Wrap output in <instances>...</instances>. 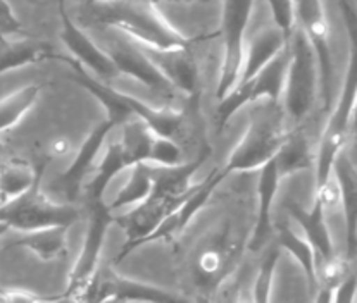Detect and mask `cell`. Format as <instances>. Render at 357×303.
Instances as JSON below:
<instances>
[{
	"mask_svg": "<svg viewBox=\"0 0 357 303\" xmlns=\"http://www.w3.org/2000/svg\"><path fill=\"white\" fill-rule=\"evenodd\" d=\"M89 14L98 26L121 31L135 42L158 49H190L194 42L166 20L158 0L90 2Z\"/></svg>",
	"mask_w": 357,
	"mask_h": 303,
	"instance_id": "6da1fadb",
	"label": "cell"
},
{
	"mask_svg": "<svg viewBox=\"0 0 357 303\" xmlns=\"http://www.w3.org/2000/svg\"><path fill=\"white\" fill-rule=\"evenodd\" d=\"M349 35V64L340 95L330 111L318 152H316V192L331 180L333 164L351 137V121L357 98V9L351 0H338Z\"/></svg>",
	"mask_w": 357,
	"mask_h": 303,
	"instance_id": "7a4b0ae2",
	"label": "cell"
},
{
	"mask_svg": "<svg viewBox=\"0 0 357 303\" xmlns=\"http://www.w3.org/2000/svg\"><path fill=\"white\" fill-rule=\"evenodd\" d=\"M285 116L287 112L283 105L273 102H268L266 109L254 112L250 116L245 134L231 152L223 169L228 174L259 171L269 160L275 159L289 134L283 124Z\"/></svg>",
	"mask_w": 357,
	"mask_h": 303,
	"instance_id": "3957f363",
	"label": "cell"
},
{
	"mask_svg": "<svg viewBox=\"0 0 357 303\" xmlns=\"http://www.w3.org/2000/svg\"><path fill=\"white\" fill-rule=\"evenodd\" d=\"M290 45V65L282 105L292 121L302 123L314 107L319 91V65L307 35L297 26Z\"/></svg>",
	"mask_w": 357,
	"mask_h": 303,
	"instance_id": "277c9868",
	"label": "cell"
},
{
	"mask_svg": "<svg viewBox=\"0 0 357 303\" xmlns=\"http://www.w3.org/2000/svg\"><path fill=\"white\" fill-rule=\"evenodd\" d=\"M79 212L73 203L56 202L42 189V178L38 182L14 202L0 205V221L7 222L10 229L26 233L36 229L64 226L71 228L78 221Z\"/></svg>",
	"mask_w": 357,
	"mask_h": 303,
	"instance_id": "5b68a950",
	"label": "cell"
},
{
	"mask_svg": "<svg viewBox=\"0 0 357 303\" xmlns=\"http://www.w3.org/2000/svg\"><path fill=\"white\" fill-rule=\"evenodd\" d=\"M256 0H223V61L218 78L216 97L221 100L235 88L242 76L243 56H245V31L252 17Z\"/></svg>",
	"mask_w": 357,
	"mask_h": 303,
	"instance_id": "8992f818",
	"label": "cell"
},
{
	"mask_svg": "<svg viewBox=\"0 0 357 303\" xmlns=\"http://www.w3.org/2000/svg\"><path fill=\"white\" fill-rule=\"evenodd\" d=\"M112 212L109 210V205L104 202H90V217L86 224L85 240H83L82 250H79L78 258L73 265L71 274H69L68 297H75L83 302L86 290L90 283L98 272V262H100L102 248L105 243V235L111 226Z\"/></svg>",
	"mask_w": 357,
	"mask_h": 303,
	"instance_id": "52a82bcc",
	"label": "cell"
},
{
	"mask_svg": "<svg viewBox=\"0 0 357 303\" xmlns=\"http://www.w3.org/2000/svg\"><path fill=\"white\" fill-rule=\"evenodd\" d=\"M297 2V26L307 35L319 65V91L325 111H331L333 102V57L330 45V23L323 0H295Z\"/></svg>",
	"mask_w": 357,
	"mask_h": 303,
	"instance_id": "ba28073f",
	"label": "cell"
},
{
	"mask_svg": "<svg viewBox=\"0 0 357 303\" xmlns=\"http://www.w3.org/2000/svg\"><path fill=\"white\" fill-rule=\"evenodd\" d=\"M85 303H190L162 288L128 279L112 271L97 272L86 290Z\"/></svg>",
	"mask_w": 357,
	"mask_h": 303,
	"instance_id": "9c48e42d",
	"label": "cell"
},
{
	"mask_svg": "<svg viewBox=\"0 0 357 303\" xmlns=\"http://www.w3.org/2000/svg\"><path fill=\"white\" fill-rule=\"evenodd\" d=\"M185 200L169 199V196L159 195V193L152 192L149 199L144 202L135 205L130 212L119 215L116 221L121 224V228L126 233V243L119 255H116L114 262H121L126 255L131 254V250L142 247L147 243V240L154 235L159 229V226L169 217L171 214L176 212Z\"/></svg>",
	"mask_w": 357,
	"mask_h": 303,
	"instance_id": "30bf717a",
	"label": "cell"
},
{
	"mask_svg": "<svg viewBox=\"0 0 357 303\" xmlns=\"http://www.w3.org/2000/svg\"><path fill=\"white\" fill-rule=\"evenodd\" d=\"M112 31L116 33V36L111 40V43L104 47V50L116 64L119 75L130 76L135 81L142 83V85L159 93L161 97H174L178 90L164 78L162 72L135 45L133 40L130 36L123 35L121 31Z\"/></svg>",
	"mask_w": 357,
	"mask_h": 303,
	"instance_id": "8fae6325",
	"label": "cell"
},
{
	"mask_svg": "<svg viewBox=\"0 0 357 303\" xmlns=\"http://www.w3.org/2000/svg\"><path fill=\"white\" fill-rule=\"evenodd\" d=\"M61 21H63V30H61V40L68 49L69 57L78 62L82 68L90 69L97 79L109 83L119 76L118 68L112 62L104 47L97 45L75 21L69 17L66 6H59Z\"/></svg>",
	"mask_w": 357,
	"mask_h": 303,
	"instance_id": "7c38bea8",
	"label": "cell"
},
{
	"mask_svg": "<svg viewBox=\"0 0 357 303\" xmlns=\"http://www.w3.org/2000/svg\"><path fill=\"white\" fill-rule=\"evenodd\" d=\"M114 127H119V123L111 118L97 124L92 133L85 138L82 147L78 148L71 166L54 181V188L59 189L69 203L78 199L79 192H82L86 182V176L92 171L97 157L100 155L102 148H104L105 141H107L109 134L112 133Z\"/></svg>",
	"mask_w": 357,
	"mask_h": 303,
	"instance_id": "4fadbf2b",
	"label": "cell"
},
{
	"mask_svg": "<svg viewBox=\"0 0 357 303\" xmlns=\"http://www.w3.org/2000/svg\"><path fill=\"white\" fill-rule=\"evenodd\" d=\"M135 45L178 91L187 95L195 93L199 88V69L190 49H158L140 42H135Z\"/></svg>",
	"mask_w": 357,
	"mask_h": 303,
	"instance_id": "5bb4252c",
	"label": "cell"
},
{
	"mask_svg": "<svg viewBox=\"0 0 357 303\" xmlns=\"http://www.w3.org/2000/svg\"><path fill=\"white\" fill-rule=\"evenodd\" d=\"M238 251L229 229L211 236L206 244L199 248L195 258V274L202 286L216 288L231 271V262Z\"/></svg>",
	"mask_w": 357,
	"mask_h": 303,
	"instance_id": "9a60e30c",
	"label": "cell"
},
{
	"mask_svg": "<svg viewBox=\"0 0 357 303\" xmlns=\"http://www.w3.org/2000/svg\"><path fill=\"white\" fill-rule=\"evenodd\" d=\"M331 176L337 181L340 205L344 210L345 247H347L345 257L351 261L357 248V167L345 150L338 153Z\"/></svg>",
	"mask_w": 357,
	"mask_h": 303,
	"instance_id": "2e32d148",
	"label": "cell"
},
{
	"mask_svg": "<svg viewBox=\"0 0 357 303\" xmlns=\"http://www.w3.org/2000/svg\"><path fill=\"white\" fill-rule=\"evenodd\" d=\"M287 212H289L290 219L295 224L298 226L302 235L307 238V242L312 244L319 261H328V258L337 255L330 228H328L326 209L321 200L314 199L311 210L304 209L297 202H289L287 203Z\"/></svg>",
	"mask_w": 357,
	"mask_h": 303,
	"instance_id": "e0dca14e",
	"label": "cell"
},
{
	"mask_svg": "<svg viewBox=\"0 0 357 303\" xmlns=\"http://www.w3.org/2000/svg\"><path fill=\"white\" fill-rule=\"evenodd\" d=\"M280 182H282V178H280L276 162L273 159L259 169V182H257V195H259V205L257 207L259 209H257V219L254 222L252 236H250L249 242V248L252 251H259L261 248H264L275 233L273 203H275Z\"/></svg>",
	"mask_w": 357,
	"mask_h": 303,
	"instance_id": "ac0fdd59",
	"label": "cell"
},
{
	"mask_svg": "<svg viewBox=\"0 0 357 303\" xmlns=\"http://www.w3.org/2000/svg\"><path fill=\"white\" fill-rule=\"evenodd\" d=\"M228 176V173L225 169H218L216 173L211 174L206 181L200 182L194 188V192L190 193L187 200H185L183 205L169 215L166 221L159 226L158 231L147 240V243L155 242V240H162V238H169V236L174 235H181L185 228L190 224L192 219L195 217L197 214L202 210V207L206 205L207 200L211 199V195L214 193V189L221 185V181Z\"/></svg>",
	"mask_w": 357,
	"mask_h": 303,
	"instance_id": "d6986e66",
	"label": "cell"
},
{
	"mask_svg": "<svg viewBox=\"0 0 357 303\" xmlns=\"http://www.w3.org/2000/svg\"><path fill=\"white\" fill-rule=\"evenodd\" d=\"M289 42L290 40H287V36L275 24L261 28L245 45L242 76H240L238 85L249 83L262 68H266L269 62L289 45Z\"/></svg>",
	"mask_w": 357,
	"mask_h": 303,
	"instance_id": "ffe728a7",
	"label": "cell"
},
{
	"mask_svg": "<svg viewBox=\"0 0 357 303\" xmlns=\"http://www.w3.org/2000/svg\"><path fill=\"white\" fill-rule=\"evenodd\" d=\"M45 59H61L52 47L26 35L0 40V75Z\"/></svg>",
	"mask_w": 357,
	"mask_h": 303,
	"instance_id": "44dd1931",
	"label": "cell"
},
{
	"mask_svg": "<svg viewBox=\"0 0 357 303\" xmlns=\"http://www.w3.org/2000/svg\"><path fill=\"white\" fill-rule=\"evenodd\" d=\"M289 65L290 45H287L249 83H242V85L249 86L250 104L259 102L262 98H266L268 102H273V104H282L283 93H285L287 75H289Z\"/></svg>",
	"mask_w": 357,
	"mask_h": 303,
	"instance_id": "7402d4cb",
	"label": "cell"
},
{
	"mask_svg": "<svg viewBox=\"0 0 357 303\" xmlns=\"http://www.w3.org/2000/svg\"><path fill=\"white\" fill-rule=\"evenodd\" d=\"M276 229V243L280 248L289 251L295 261L301 264L302 271L305 274L309 288L312 291L319 290L318 279V255H316L312 244L307 242L302 231H297L290 222H278L275 226Z\"/></svg>",
	"mask_w": 357,
	"mask_h": 303,
	"instance_id": "603a6c76",
	"label": "cell"
},
{
	"mask_svg": "<svg viewBox=\"0 0 357 303\" xmlns=\"http://www.w3.org/2000/svg\"><path fill=\"white\" fill-rule=\"evenodd\" d=\"M43 169H35L24 159L0 160V205L14 202L28 193L42 178Z\"/></svg>",
	"mask_w": 357,
	"mask_h": 303,
	"instance_id": "cb8c5ba5",
	"label": "cell"
},
{
	"mask_svg": "<svg viewBox=\"0 0 357 303\" xmlns=\"http://www.w3.org/2000/svg\"><path fill=\"white\" fill-rule=\"evenodd\" d=\"M275 162L282 180L316 166V153H312L311 141L304 130L298 127V130L289 131L285 141L275 155Z\"/></svg>",
	"mask_w": 357,
	"mask_h": 303,
	"instance_id": "d4e9b609",
	"label": "cell"
},
{
	"mask_svg": "<svg viewBox=\"0 0 357 303\" xmlns=\"http://www.w3.org/2000/svg\"><path fill=\"white\" fill-rule=\"evenodd\" d=\"M68 229L64 226L36 229V231L21 233L10 247H21L33 251L40 261L52 262L68 254Z\"/></svg>",
	"mask_w": 357,
	"mask_h": 303,
	"instance_id": "484cf974",
	"label": "cell"
},
{
	"mask_svg": "<svg viewBox=\"0 0 357 303\" xmlns=\"http://www.w3.org/2000/svg\"><path fill=\"white\" fill-rule=\"evenodd\" d=\"M158 134L149 127L140 118H131L119 127V145L125 155L128 167L137 164H147L151 159V150Z\"/></svg>",
	"mask_w": 357,
	"mask_h": 303,
	"instance_id": "4316f807",
	"label": "cell"
},
{
	"mask_svg": "<svg viewBox=\"0 0 357 303\" xmlns=\"http://www.w3.org/2000/svg\"><path fill=\"white\" fill-rule=\"evenodd\" d=\"M126 167H128V164H126L125 155H123L121 145H119L118 140L111 141L105 147L104 155H102V159L98 160L96 169H93L92 178L83 186L90 202H100L112 178L121 173L123 169H126Z\"/></svg>",
	"mask_w": 357,
	"mask_h": 303,
	"instance_id": "83f0119b",
	"label": "cell"
},
{
	"mask_svg": "<svg viewBox=\"0 0 357 303\" xmlns=\"http://www.w3.org/2000/svg\"><path fill=\"white\" fill-rule=\"evenodd\" d=\"M130 169L128 181L119 189L114 200L109 203L111 212L128 209V207L133 209L135 205L149 199L152 189H154V174H152V167L149 164H137V166L130 167Z\"/></svg>",
	"mask_w": 357,
	"mask_h": 303,
	"instance_id": "f1b7e54d",
	"label": "cell"
},
{
	"mask_svg": "<svg viewBox=\"0 0 357 303\" xmlns=\"http://www.w3.org/2000/svg\"><path fill=\"white\" fill-rule=\"evenodd\" d=\"M40 90H42V86L31 83V85L13 91L0 100V134L13 130L16 124L23 121L24 116L38 102Z\"/></svg>",
	"mask_w": 357,
	"mask_h": 303,
	"instance_id": "f546056e",
	"label": "cell"
},
{
	"mask_svg": "<svg viewBox=\"0 0 357 303\" xmlns=\"http://www.w3.org/2000/svg\"><path fill=\"white\" fill-rule=\"evenodd\" d=\"M280 257H282V248H280L278 243H275L271 248L266 250L252 284V298L256 303L271 302L273 284H275V274L276 267H278Z\"/></svg>",
	"mask_w": 357,
	"mask_h": 303,
	"instance_id": "4dcf8cb0",
	"label": "cell"
},
{
	"mask_svg": "<svg viewBox=\"0 0 357 303\" xmlns=\"http://www.w3.org/2000/svg\"><path fill=\"white\" fill-rule=\"evenodd\" d=\"M149 166L152 167H178L185 164L183 148L176 143L174 138L155 137L151 150Z\"/></svg>",
	"mask_w": 357,
	"mask_h": 303,
	"instance_id": "1f68e13d",
	"label": "cell"
},
{
	"mask_svg": "<svg viewBox=\"0 0 357 303\" xmlns=\"http://www.w3.org/2000/svg\"><path fill=\"white\" fill-rule=\"evenodd\" d=\"M271 9L273 21L278 30H282L287 40L292 38L297 30V2L295 0H266Z\"/></svg>",
	"mask_w": 357,
	"mask_h": 303,
	"instance_id": "d6a6232c",
	"label": "cell"
},
{
	"mask_svg": "<svg viewBox=\"0 0 357 303\" xmlns=\"http://www.w3.org/2000/svg\"><path fill=\"white\" fill-rule=\"evenodd\" d=\"M323 265L318 267V279L319 286H328L337 290L342 283L349 277L351 269H349V258L335 255V257L328 258V261H321Z\"/></svg>",
	"mask_w": 357,
	"mask_h": 303,
	"instance_id": "836d02e7",
	"label": "cell"
},
{
	"mask_svg": "<svg viewBox=\"0 0 357 303\" xmlns=\"http://www.w3.org/2000/svg\"><path fill=\"white\" fill-rule=\"evenodd\" d=\"M24 35L23 24L7 0H0V40L7 36Z\"/></svg>",
	"mask_w": 357,
	"mask_h": 303,
	"instance_id": "e575fe53",
	"label": "cell"
},
{
	"mask_svg": "<svg viewBox=\"0 0 357 303\" xmlns=\"http://www.w3.org/2000/svg\"><path fill=\"white\" fill-rule=\"evenodd\" d=\"M357 300V274H349L347 279L335 290L333 303H356Z\"/></svg>",
	"mask_w": 357,
	"mask_h": 303,
	"instance_id": "d590c367",
	"label": "cell"
},
{
	"mask_svg": "<svg viewBox=\"0 0 357 303\" xmlns=\"http://www.w3.org/2000/svg\"><path fill=\"white\" fill-rule=\"evenodd\" d=\"M73 152V141L68 137H56L47 145V155L50 159H64Z\"/></svg>",
	"mask_w": 357,
	"mask_h": 303,
	"instance_id": "8d00e7d4",
	"label": "cell"
},
{
	"mask_svg": "<svg viewBox=\"0 0 357 303\" xmlns=\"http://www.w3.org/2000/svg\"><path fill=\"white\" fill-rule=\"evenodd\" d=\"M0 303H38V298L24 291H6L0 293Z\"/></svg>",
	"mask_w": 357,
	"mask_h": 303,
	"instance_id": "74e56055",
	"label": "cell"
},
{
	"mask_svg": "<svg viewBox=\"0 0 357 303\" xmlns=\"http://www.w3.org/2000/svg\"><path fill=\"white\" fill-rule=\"evenodd\" d=\"M333 288L328 286H319V290L316 291V300L314 303H333Z\"/></svg>",
	"mask_w": 357,
	"mask_h": 303,
	"instance_id": "f35d334b",
	"label": "cell"
},
{
	"mask_svg": "<svg viewBox=\"0 0 357 303\" xmlns=\"http://www.w3.org/2000/svg\"><path fill=\"white\" fill-rule=\"evenodd\" d=\"M38 303H85L75 297H68V295H63L61 298H54V300H38Z\"/></svg>",
	"mask_w": 357,
	"mask_h": 303,
	"instance_id": "ab89813d",
	"label": "cell"
},
{
	"mask_svg": "<svg viewBox=\"0 0 357 303\" xmlns=\"http://www.w3.org/2000/svg\"><path fill=\"white\" fill-rule=\"evenodd\" d=\"M351 134H352V137H354V140L357 141V98H356L354 112H352V121H351Z\"/></svg>",
	"mask_w": 357,
	"mask_h": 303,
	"instance_id": "60d3db41",
	"label": "cell"
},
{
	"mask_svg": "<svg viewBox=\"0 0 357 303\" xmlns=\"http://www.w3.org/2000/svg\"><path fill=\"white\" fill-rule=\"evenodd\" d=\"M10 231V226L7 224V222H3V221H0V238H2L3 235H7V233Z\"/></svg>",
	"mask_w": 357,
	"mask_h": 303,
	"instance_id": "b9f144b4",
	"label": "cell"
},
{
	"mask_svg": "<svg viewBox=\"0 0 357 303\" xmlns=\"http://www.w3.org/2000/svg\"><path fill=\"white\" fill-rule=\"evenodd\" d=\"M90 2H105V0H90ZM174 2H206V0H174Z\"/></svg>",
	"mask_w": 357,
	"mask_h": 303,
	"instance_id": "7bdbcfd3",
	"label": "cell"
},
{
	"mask_svg": "<svg viewBox=\"0 0 357 303\" xmlns=\"http://www.w3.org/2000/svg\"><path fill=\"white\" fill-rule=\"evenodd\" d=\"M195 303H213V302H211L207 297H199V298H197V300H195Z\"/></svg>",
	"mask_w": 357,
	"mask_h": 303,
	"instance_id": "ee69618b",
	"label": "cell"
},
{
	"mask_svg": "<svg viewBox=\"0 0 357 303\" xmlns=\"http://www.w3.org/2000/svg\"><path fill=\"white\" fill-rule=\"evenodd\" d=\"M35 2H40V3H47V2H57V6H59L61 0H35Z\"/></svg>",
	"mask_w": 357,
	"mask_h": 303,
	"instance_id": "f6af8a7d",
	"label": "cell"
},
{
	"mask_svg": "<svg viewBox=\"0 0 357 303\" xmlns=\"http://www.w3.org/2000/svg\"><path fill=\"white\" fill-rule=\"evenodd\" d=\"M59 6H66V0H61V2H59Z\"/></svg>",
	"mask_w": 357,
	"mask_h": 303,
	"instance_id": "bcb514c9",
	"label": "cell"
},
{
	"mask_svg": "<svg viewBox=\"0 0 357 303\" xmlns=\"http://www.w3.org/2000/svg\"><path fill=\"white\" fill-rule=\"evenodd\" d=\"M0 160H2V159H0Z\"/></svg>",
	"mask_w": 357,
	"mask_h": 303,
	"instance_id": "7dc6e473",
	"label": "cell"
}]
</instances>
